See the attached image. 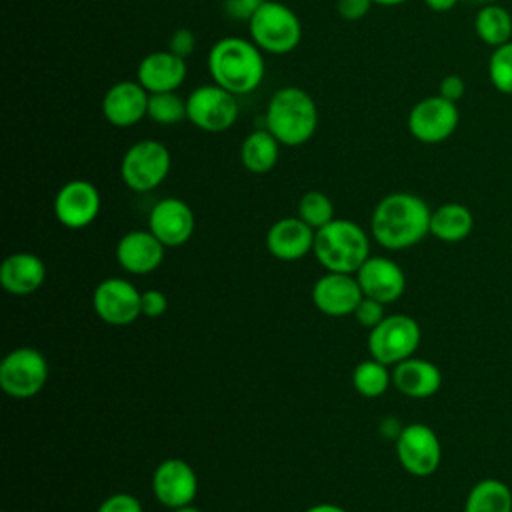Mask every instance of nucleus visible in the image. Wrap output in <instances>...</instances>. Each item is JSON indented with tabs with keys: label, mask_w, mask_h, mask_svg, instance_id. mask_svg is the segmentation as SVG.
Here are the masks:
<instances>
[{
	"label": "nucleus",
	"mask_w": 512,
	"mask_h": 512,
	"mask_svg": "<svg viewBox=\"0 0 512 512\" xmlns=\"http://www.w3.org/2000/svg\"><path fill=\"white\" fill-rule=\"evenodd\" d=\"M460 114L456 102L428 96L412 106L408 112V132L422 144H440L450 138L458 126Z\"/></svg>",
	"instance_id": "nucleus-11"
},
{
	"label": "nucleus",
	"mask_w": 512,
	"mask_h": 512,
	"mask_svg": "<svg viewBox=\"0 0 512 512\" xmlns=\"http://www.w3.org/2000/svg\"><path fill=\"white\" fill-rule=\"evenodd\" d=\"M194 212L180 198H162L148 214V230L166 246L178 248L194 234Z\"/></svg>",
	"instance_id": "nucleus-15"
},
{
	"label": "nucleus",
	"mask_w": 512,
	"mask_h": 512,
	"mask_svg": "<svg viewBox=\"0 0 512 512\" xmlns=\"http://www.w3.org/2000/svg\"><path fill=\"white\" fill-rule=\"evenodd\" d=\"M186 74V58L174 54L172 50H154L146 54L136 68V80L146 88L148 94L176 92L184 84Z\"/></svg>",
	"instance_id": "nucleus-19"
},
{
	"label": "nucleus",
	"mask_w": 512,
	"mask_h": 512,
	"mask_svg": "<svg viewBox=\"0 0 512 512\" xmlns=\"http://www.w3.org/2000/svg\"><path fill=\"white\" fill-rule=\"evenodd\" d=\"M316 230L298 216L276 220L266 232V248L278 260H300L314 250Z\"/></svg>",
	"instance_id": "nucleus-20"
},
{
	"label": "nucleus",
	"mask_w": 512,
	"mask_h": 512,
	"mask_svg": "<svg viewBox=\"0 0 512 512\" xmlns=\"http://www.w3.org/2000/svg\"><path fill=\"white\" fill-rule=\"evenodd\" d=\"M304 512H346V510L340 508V506H336V504L324 502V504H314V506H310V508L304 510Z\"/></svg>",
	"instance_id": "nucleus-40"
},
{
	"label": "nucleus",
	"mask_w": 512,
	"mask_h": 512,
	"mask_svg": "<svg viewBox=\"0 0 512 512\" xmlns=\"http://www.w3.org/2000/svg\"><path fill=\"white\" fill-rule=\"evenodd\" d=\"M166 246L150 230H132L116 244V260L130 274H150L164 260Z\"/></svg>",
	"instance_id": "nucleus-21"
},
{
	"label": "nucleus",
	"mask_w": 512,
	"mask_h": 512,
	"mask_svg": "<svg viewBox=\"0 0 512 512\" xmlns=\"http://www.w3.org/2000/svg\"><path fill=\"white\" fill-rule=\"evenodd\" d=\"M100 192L88 180L66 182L54 198L56 220L72 230L90 226L100 212Z\"/></svg>",
	"instance_id": "nucleus-13"
},
{
	"label": "nucleus",
	"mask_w": 512,
	"mask_h": 512,
	"mask_svg": "<svg viewBox=\"0 0 512 512\" xmlns=\"http://www.w3.org/2000/svg\"><path fill=\"white\" fill-rule=\"evenodd\" d=\"M364 298L362 288L352 274L342 272H326L312 286V302L314 306L334 318H342L354 314L358 302Z\"/></svg>",
	"instance_id": "nucleus-16"
},
{
	"label": "nucleus",
	"mask_w": 512,
	"mask_h": 512,
	"mask_svg": "<svg viewBox=\"0 0 512 512\" xmlns=\"http://www.w3.org/2000/svg\"><path fill=\"white\" fill-rule=\"evenodd\" d=\"M356 280L362 294L382 304L396 302L406 288V276L402 268L384 256H370L356 272Z\"/></svg>",
	"instance_id": "nucleus-18"
},
{
	"label": "nucleus",
	"mask_w": 512,
	"mask_h": 512,
	"mask_svg": "<svg viewBox=\"0 0 512 512\" xmlns=\"http://www.w3.org/2000/svg\"><path fill=\"white\" fill-rule=\"evenodd\" d=\"M314 256L328 272L356 274L370 258V242L364 228L346 218H334L316 230Z\"/></svg>",
	"instance_id": "nucleus-4"
},
{
	"label": "nucleus",
	"mask_w": 512,
	"mask_h": 512,
	"mask_svg": "<svg viewBox=\"0 0 512 512\" xmlns=\"http://www.w3.org/2000/svg\"><path fill=\"white\" fill-rule=\"evenodd\" d=\"M432 210L412 192H392L384 196L370 218L376 242L388 250H404L430 234Z\"/></svg>",
	"instance_id": "nucleus-1"
},
{
	"label": "nucleus",
	"mask_w": 512,
	"mask_h": 512,
	"mask_svg": "<svg viewBox=\"0 0 512 512\" xmlns=\"http://www.w3.org/2000/svg\"><path fill=\"white\" fill-rule=\"evenodd\" d=\"M266 0H224V12L238 22H250Z\"/></svg>",
	"instance_id": "nucleus-35"
},
{
	"label": "nucleus",
	"mask_w": 512,
	"mask_h": 512,
	"mask_svg": "<svg viewBox=\"0 0 512 512\" xmlns=\"http://www.w3.org/2000/svg\"><path fill=\"white\" fill-rule=\"evenodd\" d=\"M318 106L314 98L298 88L284 86L272 94L264 114V128L284 146L306 144L318 128Z\"/></svg>",
	"instance_id": "nucleus-3"
},
{
	"label": "nucleus",
	"mask_w": 512,
	"mask_h": 512,
	"mask_svg": "<svg viewBox=\"0 0 512 512\" xmlns=\"http://www.w3.org/2000/svg\"><path fill=\"white\" fill-rule=\"evenodd\" d=\"M466 92V84L462 80V76L458 74H448L440 80V86H438V94L450 102H458Z\"/></svg>",
	"instance_id": "nucleus-38"
},
{
	"label": "nucleus",
	"mask_w": 512,
	"mask_h": 512,
	"mask_svg": "<svg viewBox=\"0 0 512 512\" xmlns=\"http://www.w3.org/2000/svg\"><path fill=\"white\" fill-rule=\"evenodd\" d=\"M152 492L154 498L170 510L192 504L198 492L194 468L180 458L162 460L152 474Z\"/></svg>",
	"instance_id": "nucleus-14"
},
{
	"label": "nucleus",
	"mask_w": 512,
	"mask_h": 512,
	"mask_svg": "<svg viewBox=\"0 0 512 512\" xmlns=\"http://www.w3.org/2000/svg\"><path fill=\"white\" fill-rule=\"evenodd\" d=\"M474 30L478 38L488 46H502L512 36V16L498 4H486L474 18Z\"/></svg>",
	"instance_id": "nucleus-27"
},
{
	"label": "nucleus",
	"mask_w": 512,
	"mask_h": 512,
	"mask_svg": "<svg viewBox=\"0 0 512 512\" xmlns=\"http://www.w3.org/2000/svg\"><path fill=\"white\" fill-rule=\"evenodd\" d=\"M470 2H474V4H482V6H486V4H490L492 0H470Z\"/></svg>",
	"instance_id": "nucleus-43"
},
{
	"label": "nucleus",
	"mask_w": 512,
	"mask_h": 512,
	"mask_svg": "<svg viewBox=\"0 0 512 512\" xmlns=\"http://www.w3.org/2000/svg\"><path fill=\"white\" fill-rule=\"evenodd\" d=\"M474 228L472 212L458 202H446L432 210L430 234L442 242H460Z\"/></svg>",
	"instance_id": "nucleus-25"
},
{
	"label": "nucleus",
	"mask_w": 512,
	"mask_h": 512,
	"mask_svg": "<svg viewBox=\"0 0 512 512\" xmlns=\"http://www.w3.org/2000/svg\"><path fill=\"white\" fill-rule=\"evenodd\" d=\"M424 4L434 12H446L458 4V0H424Z\"/></svg>",
	"instance_id": "nucleus-39"
},
{
	"label": "nucleus",
	"mask_w": 512,
	"mask_h": 512,
	"mask_svg": "<svg viewBox=\"0 0 512 512\" xmlns=\"http://www.w3.org/2000/svg\"><path fill=\"white\" fill-rule=\"evenodd\" d=\"M296 216L302 218L314 230H318L334 220V204L324 192L310 190V192L302 194V198L298 200Z\"/></svg>",
	"instance_id": "nucleus-29"
},
{
	"label": "nucleus",
	"mask_w": 512,
	"mask_h": 512,
	"mask_svg": "<svg viewBox=\"0 0 512 512\" xmlns=\"http://www.w3.org/2000/svg\"><path fill=\"white\" fill-rule=\"evenodd\" d=\"M140 310H142V316H146V318H160L168 310L166 294L160 290H154V288L144 290L142 300H140Z\"/></svg>",
	"instance_id": "nucleus-34"
},
{
	"label": "nucleus",
	"mask_w": 512,
	"mask_h": 512,
	"mask_svg": "<svg viewBox=\"0 0 512 512\" xmlns=\"http://www.w3.org/2000/svg\"><path fill=\"white\" fill-rule=\"evenodd\" d=\"M46 280L44 262L30 252L10 254L0 266V284L14 296H28L36 292Z\"/></svg>",
	"instance_id": "nucleus-23"
},
{
	"label": "nucleus",
	"mask_w": 512,
	"mask_h": 512,
	"mask_svg": "<svg viewBox=\"0 0 512 512\" xmlns=\"http://www.w3.org/2000/svg\"><path fill=\"white\" fill-rule=\"evenodd\" d=\"M250 40L268 54L292 52L302 40V24L292 8L278 0H266L248 22Z\"/></svg>",
	"instance_id": "nucleus-5"
},
{
	"label": "nucleus",
	"mask_w": 512,
	"mask_h": 512,
	"mask_svg": "<svg viewBox=\"0 0 512 512\" xmlns=\"http://www.w3.org/2000/svg\"><path fill=\"white\" fill-rule=\"evenodd\" d=\"M464 512H512V492L498 478L476 482L464 502Z\"/></svg>",
	"instance_id": "nucleus-26"
},
{
	"label": "nucleus",
	"mask_w": 512,
	"mask_h": 512,
	"mask_svg": "<svg viewBox=\"0 0 512 512\" xmlns=\"http://www.w3.org/2000/svg\"><path fill=\"white\" fill-rule=\"evenodd\" d=\"M384 306H386V304H382V302H378V300H374V298L364 296V298L358 302V306H356V310H354V316H356V320H358L360 326L372 330L374 326H378V324L384 320V316H386V314H384Z\"/></svg>",
	"instance_id": "nucleus-32"
},
{
	"label": "nucleus",
	"mask_w": 512,
	"mask_h": 512,
	"mask_svg": "<svg viewBox=\"0 0 512 512\" xmlns=\"http://www.w3.org/2000/svg\"><path fill=\"white\" fill-rule=\"evenodd\" d=\"M170 164V150L160 140L144 138L124 152L120 178L134 192H150L166 180Z\"/></svg>",
	"instance_id": "nucleus-6"
},
{
	"label": "nucleus",
	"mask_w": 512,
	"mask_h": 512,
	"mask_svg": "<svg viewBox=\"0 0 512 512\" xmlns=\"http://www.w3.org/2000/svg\"><path fill=\"white\" fill-rule=\"evenodd\" d=\"M96 512H144L140 500L132 494H126V492H118V494H112L108 496Z\"/></svg>",
	"instance_id": "nucleus-33"
},
{
	"label": "nucleus",
	"mask_w": 512,
	"mask_h": 512,
	"mask_svg": "<svg viewBox=\"0 0 512 512\" xmlns=\"http://www.w3.org/2000/svg\"><path fill=\"white\" fill-rule=\"evenodd\" d=\"M352 384L360 396L378 398L392 384V374L388 372L386 364L370 358V360L356 364V368L352 372Z\"/></svg>",
	"instance_id": "nucleus-28"
},
{
	"label": "nucleus",
	"mask_w": 512,
	"mask_h": 512,
	"mask_svg": "<svg viewBox=\"0 0 512 512\" xmlns=\"http://www.w3.org/2000/svg\"><path fill=\"white\" fill-rule=\"evenodd\" d=\"M148 92L138 80H120L112 84L102 98V114L108 124L128 128L148 116Z\"/></svg>",
	"instance_id": "nucleus-17"
},
{
	"label": "nucleus",
	"mask_w": 512,
	"mask_h": 512,
	"mask_svg": "<svg viewBox=\"0 0 512 512\" xmlns=\"http://www.w3.org/2000/svg\"><path fill=\"white\" fill-rule=\"evenodd\" d=\"M238 112L236 96L214 82L194 88L186 98V118L208 134L230 130L238 120Z\"/></svg>",
	"instance_id": "nucleus-7"
},
{
	"label": "nucleus",
	"mask_w": 512,
	"mask_h": 512,
	"mask_svg": "<svg viewBox=\"0 0 512 512\" xmlns=\"http://www.w3.org/2000/svg\"><path fill=\"white\" fill-rule=\"evenodd\" d=\"M396 456L408 474L424 478L438 470L442 446L430 426L414 422L404 426L396 436Z\"/></svg>",
	"instance_id": "nucleus-10"
},
{
	"label": "nucleus",
	"mask_w": 512,
	"mask_h": 512,
	"mask_svg": "<svg viewBox=\"0 0 512 512\" xmlns=\"http://www.w3.org/2000/svg\"><path fill=\"white\" fill-rule=\"evenodd\" d=\"M48 382V362L36 348H16L0 362V388L16 400L36 396Z\"/></svg>",
	"instance_id": "nucleus-9"
},
{
	"label": "nucleus",
	"mask_w": 512,
	"mask_h": 512,
	"mask_svg": "<svg viewBox=\"0 0 512 512\" xmlns=\"http://www.w3.org/2000/svg\"><path fill=\"white\" fill-rule=\"evenodd\" d=\"M148 118L156 124H176L186 118V100L176 92H154L148 96Z\"/></svg>",
	"instance_id": "nucleus-30"
},
{
	"label": "nucleus",
	"mask_w": 512,
	"mask_h": 512,
	"mask_svg": "<svg viewBox=\"0 0 512 512\" xmlns=\"http://www.w3.org/2000/svg\"><path fill=\"white\" fill-rule=\"evenodd\" d=\"M492 86L502 94H512V42L496 46L488 60Z\"/></svg>",
	"instance_id": "nucleus-31"
},
{
	"label": "nucleus",
	"mask_w": 512,
	"mask_h": 512,
	"mask_svg": "<svg viewBox=\"0 0 512 512\" xmlns=\"http://www.w3.org/2000/svg\"><path fill=\"white\" fill-rule=\"evenodd\" d=\"M142 292L124 278H104L92 294V306L96 316L112 326H128L138 316Z\"/></svg>",
	"instance_id": "nucleus-12"
},
{
	"label": "nucleus",
	"mask_w": 512,
	"mask_h": 512,
	"mask_svg": "<svg viewBox=\"0 0 512 512\" xmlns=\"http://www.w3.org/2000/svg\"><path fill=\"white\" fill-rule=\"evenodd\" d=\"M420 326L408 314H390L368 334L370 356L386 366H394L414 356L420 344Z\"/></svg>",
	"instance_id": "nucleus-8"
},
{
	"label": "nucleus",
	"mask_w": 512,
	"mask_h": 512,
	"mask_svg": "<svg viewBox=\"0 0 512 512\" xmlns=\"http://www.w3.org/2000/svg\"><path fill=\"white\" fill-rule=\"evenodd\" d=\"M172 512H200L196 506H192V504H184V506H178V508H174Z\"/></svg>",
	"instance_id": "nucleus-42"
},
{
	"label": "nucleus",
	"mask_w": 512,
	"mask_h": 512,
	"mask_svg": "<svg viewBox=\"0 0 512 512\" xmlns=\"http://www.w3.org/2000/svg\"><path fill=\"white\" fill-rule=\"evenodd\" d=\"M208 72L214 84L226 88L234 96H242L262 84L266 66L262 50L252 40L226 36L210 48Z\"/></svg>",
	"instance_id": "nucleus-2"
},
{
	"label": "nucleus",
	"mask_w": 512,
	"mask_h": 512,
	"mask_svg": "<svg viewBox=\"0 0 512 512\" xmlns=\"http://www.w3.org/2000/svg\"><path fill=\"white\" fill-rule=\"evenodd\" d=\"M194 48H196V36L188 28H178L168 38V50H172L174 54H178L182 58L190 56L194 52Z\"/></svg>",
	"instance_id": "nucleus-36"
},
{
	"label": "nucleus",
	"mask_w": 512,
	"mask_h": 512,
	"mask_svg": "<svg viewBox=\"0 0 512 512\" xmlns=\"http://www.w3.org/2000/svg\"><path fill=\"white\" fill-rule=\"evenodd\" d=\"M280 156V142L266 130L258 128L250 132L240 144V162L252 174L270 172Z\"/></svg>",
	"instance_id": "nucleus-24"
},
{
	"label": "nucleus",
	"mask_w": 512,
	"mask_h": 512,
	"mask_svg": "<svg viewBox=\"0 0 512 512\" xmlns=\"http://www.w3.org/2000/svg\"><path fill=\"white\" fill-rule=\"evenodd\" d=\"M392 384L394 388L408 396V398H430L434 396L442 386V372L436 364L424 360V358H406L398 364H394L392 370Z\"/></svg>",
	"instance_id": "nucleus-22"
},
{
	"label": "nucleus",
	"mask_w": 512,
	"mask_h": 512,
	"mask_svg": "<svg viewBox=\"0 0 512 512\" xmlns=\"http://www.w3.org/2000/svg\"><path fill=\"white\" fill-rule=\"evenodd\" d=\"M372 4V0H336V10L344 20L356 22L368 14Z\"/></svg>",
	"instance_id": "nucleus-37"
},
{
	"label": "nucleus",
	"mask_w": 512,
	"mask_h": 512,
	"mask_svg": "<svg viewBox=\"0 0 512 512\" xmlns=\"http://www.w3.org/2000/svg\"><path fill=\"white\" fill-rule=\"evenodd\" d=\"M372 2L378 6H398V4H404L406 0H372Z\"/></svg>",
	"instance_id": "nucleus-41"
}]
</instances>
